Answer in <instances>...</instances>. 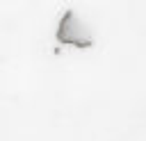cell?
<instances>
[{"instance_id": "1", "label": "cell", "mask_w": 146, "mask_h": 141, "mask_svg": "<svg viewBox=\"0 0 146 141\" xmlns=\"http://www.w3.org/2000/svg\"><path fill=\"white\" fill-rule=\"evenodd\" d=\"M55 36L64 45H75V48H91L94 45V39L84 30V25L78 20V16H75L73 9L64 11V16H62V20L57 25V34Z\"/></svg>"}]
</instances>
